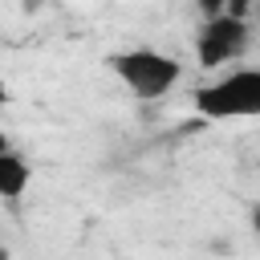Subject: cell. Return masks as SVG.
Here are the masks:
<instances>
[{"mask_svg": "<svg viewBox=\"0 0 260 260\" xmlns=\"http://www.w3.org/2000/svg\"><path fill=\"white\" fill-rule=\"evenodd\" d=\"M110 69L142 102H154V98L171 93L183 77V65L171 53H158V49H122V53L110 57Z\"/></svg>", "mask_w": 260, "mask_h": 260, "instance_id": "cell-1", "label": "cell"}, {"mask_svg": "<svg viewBox=\"0 0 260 260\" xmlns=\"http://www.w3.org/2000/svg\"><path fill=\"white\" fill-rule=\"evenodd\" d=\"M195 110L215 122L260 114V69H232L211 85L195 89Z\"/></svg>", "mask_w": 260, "mask_h": 260, "instance_id": "cell-2", "label": "cell"}, {"mask_svg": "<svg viewBox=\"0 0 260 260\" xmlns=\"http://www.w3.org/2000/svg\"><path fill=\"white\" fill-rule=\"evenodd\" d=\"M252 45V24L244 16H228L215 12L203 20V28L195 32V57L203 69H219V65H236Z\"/></svg>", "mask_w": 260, "mask_h": 260, "instance_id": "cell-3", "label": "cell"}, {"mask_svg": "<svg viewBox=\"0 0 260 260\" xmlns=\"http://www.w3.org/2000/svg\"><path fill=\"white\" fill-rule=\"evenodd\" d=\"M28 183H32V162L24 154H16L12 146L0 150V199L4 203H20Z\"/></svg>", "mask_w": 260, "mask_h": 260, "instance_id": "cell-4", "label": "cell"}, {"mask_svg": "<svg viewBox=\"0 0 260 260\" xmlns=\"http://www.w3.org/2000/svg\"><path fill=\"white\" fill-rule=\"evenodd\" d=\"M248 8H252V0H228V4H223L228 16H244V20H248Z\"/></svg>", "mask_w": 260, "mask_h": 260, "instance_id": "cell-5", "label": "cell"}, {"mask_svg": "<svg viewBox=\"0 0 260 260\" xmlns=\"http://www.w3.org/2000/svg\"><path fill=\"white\" fill-rule=\"evenodd\" d=\"M223 4H228V0H199L203 16H215V12H223Z\"/></svg>", "mask_w": 260, "mask_h": 260, "instance_id": "cell-6", "label": "cell"}, {"mask_svg": "<svg viewBox=\"0 0 260 260\" xmlns=\"http://www.w3.org/2000/svg\"><path fill=\"white\" fill-rule=\"evenodd\" d=\"M4 102H8V89H4V81H0V106H4Z\"/></svg>", "mask_w": 260, "mask_h": 260, "instance_id": "cell-7", "label": "cell"}, {"mask_svg": "<svg viewBox=\"0 0 260 260\" xmlns=\"http://www.w3.org/2000/svg\"><path fill=\"white\" fill-rule=\"evenodd\" d=\"M0 150H8V138H4V134H0Z\"/></svg>", "mask_w": 260, "mask_h": 260, "instance_id": "cell-8", "label": "cell"}]
</instances>
